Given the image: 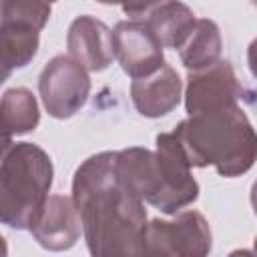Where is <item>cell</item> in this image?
Instances as JSON below:
<instances>
[{
	"label": "cell",
	"instance_id": "1",
	"mask_svg": "<svg viewBox=\"0 0 257 257\" xmlns=\"http://www.w3.org/2000/svg\"><path fill=\"white\" fill-rule=\"evenodd\" d=\"M72 201L92 255H145L147 211L143 199L120 181L116 153L104 151L92 155L76 169Z\"/></svg>",
	"mask_w": 257,
	"mask_h": 257
},
{
	"label": "cell",
	"instance_id": "2",
	"mask_svg": "<svg viewBox=\"0 0 257 257\" xmlns=\"http://www.w3.org/2000/svg\"><path fill=\"white\" fill-rule=\"evenodd\" d=\"M173 133L193 167L213 165L219 175L237 177L257 161V133L239 104L189 114Z\"/></svg>",
	"mask_w": 257,
	"mask_h": 257
},
{
	"label": "cell",
	"instance_id": "3",
	"mask_svg": "<svg viewBox=\"0 0 257 257\" xmlns=\"http://www.w3.org/2000/svg\"><path fill=\"white\" fill-rule=\"evenodd\" d=\"M52 161L32 143L2 141L0 219L12 229H30L40 217L52 185Z\"/></svg>",
	"mask_w": 257,
	"mask_h": 257
},
{
	"label": "cell",
	"instance_id": "4",
	"mask_svg": "<svg viewBox=\"0 0 257 257\" xmlns=\"http://www.w3.org/2000/svg\"><path fill=\"white\" fill-rule=\"evenodd\" d=\"M38 90L50 116L68 118L84 106L90 92V78L78 60L70 54H58L42 68Z\"/></svg>",
	"mask_w": 257,
	"mask_h": 257
},
{
	"label": "cell",
	"instance_id": "5",
	"mask_svg": "<svg viewBox=\"0 0 257 257\" xmlns=\"http://www.w3.org/2000/svg\"><path fill=\"white\" fill-rule=\"evenodd\" d=\"M211 251V229L197 211H185L175 221L153 219L145 233V255L197 257Z\"/></svg>",
	"mask_w": 257,
	"mask_h": 257
},
{
	"label": "cell",
	"instance_id": "6",
	"mask_svg": "<svg viewBox=\"0 0 257 257\" xmlns=\"http://www.w3.org/2000/svg\"><path fill=\"white\" fill-rule=\"evenodd\" d=\"M157 161L163 179V197L159 209L163 213H177L199 197V185L191 175V163L175 133L157 137Z\"/></svg>",
	"mask_w": 257,
	"mask_h": 257
},
{
	"label": "cell",
	"instance_id": "7",
	"mask_svg": "<svg viewBox=\"0 0 257 257\" xmlns=\"http://www.w3.org/2000/svg\"><path fill=\"white\" fill-rule=\"evenodd\" d=\"M112 44L114 58L133 78L149 76L163 66V42L145 20L118 22L112 30Z\"/></svg>",
	"mask_w": 257,
	"mask_h": 257
},
{
	"label": "cell",
	"instance_id": "8",
	"mask_svg": "<svg viewBox=\"0 0 257 257\" xmlns=\"http://www.w3.org/2000/svg\"><path fill=\"white\" fill-rule=\"evenodd\" d=\"M239 96H241V86L237 82L233 66L227 60L219 58L211 66L189 72V82L185 92V106L189 114L237 104Z\"/></svg>",
	"mask_w": 257,
	"mask_h": 257
},
{
	"label": "cell",
	"instance_id": "9",
	"mask_svg": "<svg viewBox=\"0 0 257 257\" xmlns=\"http://www.w3.org/2000/svg\"><path fill=\"white\" fill-rule=\"evenodd\" d=\"M80 225L82 221L72 197L50 195L30 231L44 249L62 251L70 249L78 241Z\"/></svg>",
	"mask_w": 257,
	"mask_h": 257
},
{
	"label": "cell",
	"instance_id": "10",
	"mask_svg": "<svg viewBox=\"0 0 257 257\" xmlns=\"http://www.w3.org/2000/svg\"><path fill=\"white\" fill-rule=\"evenodd\" d=\"M68 54L86 70H104L114 58V44L110 28L94 16H78L72 20L66 34Z\"/></svg>",
	"mask_w": 257,
	"mask_h": 257
},
{
	"label": "cell",
	"instance_id": "11",
	"mask_svg": "<svg viewBox=\"0 0 257 257\" xmlns=\"http://www.w3.org/2000/svg\"><path fill=\"white\" fill-rule=\"evenodd\" d=\"M116 173L126 189H131L139 199L159 207L163 197V179L159 171L157 153L131 147L116 153Z\"/></svg>",
	"mask_w": 257,
	"mask_h": 257
},
{
	"label": "cell",
	"instance_id": "12",
	"mask_svg": "<svg viewBox=\"0 0 257 257\" xmlns=\"http://www.w3.org/2000/svg\"><path fill=\"white\" fill-rule=\"evenodd\" d=\"M131 96L143 116H165L181 100V78L173 66L163 64L153 74L135 78L131 84Z\"/></svg>",
	"mask_w": 257,
	"mask_h": 257
},
{
	"label": "cell",
	"instance_id": "13",
	"mask_svg": "<svg viewBox=\"0 0 257 257\" xmlns=\"http://www.w3.org/2000/svg\"><path fill=\"white\" fill-rule=\"evenodd\" d=\"M38 28L24 22H2L0 24V60L2 76L6 78L12 70L26 66L38 52Z\"/></svg>",
	"mask_w": 257,
	"mask_h": 257
},
{
	"label": "cell",
	"instance_id": "14",
	"mask_svg": "<svg viewBox=\"0 0 257 257\" xmlns=\"http://www.w3.org/2000/svg\"><path fill=\"white\" fill-rule=\"evenodd\" d=\"M147 22L155 30V34L161 38L163 46L181 48L191 36V32L195 30L197 18L187 4L179 0H169L159 8H155L149 14Z\"/></svg>",
	"mask_w": 257,
	"mask_h": 257
},
{
	"label": "cell",
	"instance_id": "15",
	"mask_svg": "<svg viewBox=\"0 0 257 257\" xmlns=\"http://www.w3.org/2000/svg\"><path fill=\"white\" fill-rule=\"evenodd\" d=\"M2 141H10L16 135L34 131L40 112L34 94L24 86H14L2 96Z\"/></svg>",
	"mask_w": 257,
	"mask_h": 257
},
{
	"label": "cell",
	"instance_id": "16",
	"mask_svg": "<svg viewBox=\"0 0 257 257\" xmlns=\"http://www.w3.org/2000/svg\"><path fill=\"white\" fill-rule=\"evenodd\" d=\"M221 32L219 26L213 20L201 18L195 24V30L187 38V42L181 46V62L191 70H199L205 66H211L219 60L221 54Z\"/></svg>",
	"mask_w": 257,
	"mask_h": 257
},
{
	"label": "cell",
	"instance_id": "17",
	"mask_svg": "<svg viewBox=\"0 0 257 257\" xmlns=\"http://www.w3.org/2000/svg\"><path fill=\"white\" fill-rule=\"evenodd\" d=\"M0 14H2V22H24L42 30L50 18V2L48 0H2Z\"/></svg>",
	"mask_w": 257,
	"mask_h": 257
},
{
	"label": "cell",
	"instance_id": "18",
	"mask_svg": "<svg viewBox=\"0 0 257 257\" xmlns=\"http://www.w3.org/2000/svg\"><path fill=\"white\" fill-rule=\"evenodd\" d=\"M165 2L169 0H128L122 4V10L131 18H141V16H149L155 8H159Z\"/></svg>",
	"mask_w": 257,
	"mask_h": 257
},
{
	"label": "cell",
	"instance_id": "19",
	"mask_svg": "<svg viewBox=\"0 0 257 257\" xmlns=\"http://www.w3.org/2000/svg\"><path fill=\"white\" fill-rule=\"evenodd\" d=\"M247 64H249L251 74L257 78V38L249 44V50H247Z\"/></svg>",
	"mask_w": 257,
	"mask_h": 257
},
{
	"label": "cell",
	"instance_id": "20",
	"mask_svg": "<svg viewBox=\"0 0 257 257\" xmlns=\"http://www.w3.org/2000/svg\"><path fill=\"white\" fill-rule=\"evenodd\" d=\"M251 205H253V211H255V215H257V181H255L253 187H251Z\"/></svg>",
	"mask_w": 257,
	"mask_h": 257
},
{
	"label": "cell",
	"instance_id": "21",
	"mask_svg": "<svg viewBox=\"0 0 257 257\" xmlns=\"http://www.w3.org/2000/svg\"><path fill=\"white\" fill-rule=\"evenodd\" d=\"M96 2H100V4H124L128 0H96Z\"/></svg>",
	"mask_w": 257,
	"mask_h": 257
},
{
	"label": "cell",
	"instance_id": "22",
	"mask_svg": "<svg viewBox=\"0 0 257 257\" xmlns=\"http://www.w3.org/2000/svg\"><path fill=\"white\" fill-rule=\"evenodd\" d=\"M255 253H257V237H255Z\"/></svg>",
	"mask_w": 257,
	"mask_h": 257
},
{
	"label": "cell",
	"instance_id": "23",
	"mask_svg": "<svg viewBox=\"0 0 257 257\" xmlns=\"http://www.w3.org/2000/svg\"><path fill=\"white\" fill-rule=\"evenodd\" d=\"M251 2H253V4H255V6H257V0H251Z\"/></svg>",
	"mask_w": 257,
	"mask_h": 257
},
{
	"label": "cell",
	"instance_id": "24",
	"mask_svg": "<svg viewBox=\"0 0 257 257\" xmlns=\"http://www.w3.org/2000/svg\"><path fill=\"white\" fill-rule=\"evenodd\" d=\"M48 2H54V0H48Z\"/></svg>",
	"mask_w": 257,
	"mask_h": 257
}]
</instances>
